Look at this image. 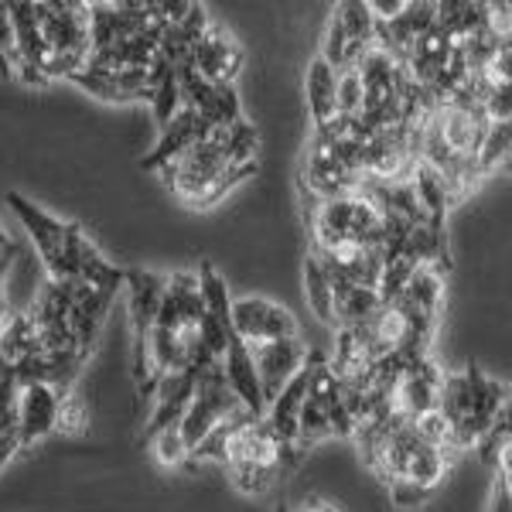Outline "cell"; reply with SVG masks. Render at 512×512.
Listing matches in <instances>:
<instances>
[{
  "instance_id": "74e56055",
  "label": "cell",
  "mask_w": 512,
  "mask_h": 512,
  "mask_svg": "<svg viewBox=\"0 0 512 512\" xmlns=\"http://www.w3.org/2000/svg\"><path fill=\"white\" fill-rule=\"evenodd\" d=\"M7 243H14V239H7V233L0 229V246H7Z\"/></svg>"
},
{
  "instance_id": "d6986e66",
  "label": "cell",
  "mask_w": 512,
  "mask_h": 512,
  "mask_svg": "<svg viewBox=\"0 0 512 512\" xmlns=\"http://www.w3.org/2000/svg\"><path fill=\"white\" fill-rule=\"evenodd\" d=\"M222 366V376H226L229 390L239 403H243L246 414H253L256 420H263L267 414V403H263V393H260V379H256V369H253V359H250V349H246L239 338L226 345V355L219 359Z\"/></svg>"
},
{
  "instance_id": "e575fe53",
  "label": "cell",
  "mask_w": 512,
  "mask_h": 512,
  "mask_svg": "<svg viewBox=\"0 0 512 512\" xmlns=\"http://www.w3.org/2000/svg\"><path fill=\"white\" fill-rule=\"evenodd\" d=\"M485 512H512V489H509V478L495 472V485L489 495V509Z\"/></svg>"
},
{
  "instance_id": "e0dca14e",
  "label": "cell",
  "mask_w": 512,
  "mask_h": 512,
  "mask_svg": "<svg viewBox=\"0 0 512 512\" xmlns=\"http://www.w3.org/2000/svg\"><path fill=\"white\" fill-rule=\"evenodd\" d=\"M209 127H212V123H205L195 110L181 106L175 117H171L168 127H161L158 144H154V151L147 154L144 161H140V168H144V171H161V168H168L171 161H178L181 154L188 151V147H195L198 140L209 134Z\"/></svg>"
},
{
  "instance_id": "d590c367",
  "label": "cell",
  "mask_w": 512,
  "mask_h": 512,
  "mask_svg": "<svg viewBox=\"0 0 512 512\" xmlns=\"http://www.w3.org/2000/svg\"><path fill=\"white\" fill-rule=\"evenodd\" d=\"M14 451H21L18 434H0V468H4L7 461L14 458Z\"/></svg>"
},
{
  "instance_id": "52a82bcc",
  "label": "cell",
  "mask_w": 512,
  "mask_h": 512,
  "mask_svg": "<svg viewBox=\"0 0 512 512\" xmlns=\"http://www.w3.org/2000/svg\"><path fill=\"white\" fill-rule=\"evenodd\" d=\"M243 410V403L236 400L233 390H229L226 376H222V366L219 362H209V366L198 369V379H195V393L188 400V410L181 417L178 431L185 437L188 448H198V444L209 437V431H216L222 420L236 417Z\"/></svg>"
},
{
  "instance_id": "277c9868",
  "label": "cell",
  "mask_w": 512,
  "mask_h": 512,
  "mask_svg": "<svg viewBox=\"0 0 512 512\" xmlns=\"http://www.w3.org/2000/svg\"><path fill=\"white\" fill-rule=\"evenodd\" d=\"M311 239H315V250L332 243H369L383 250V216L369 195L352 192L338 198H315V209H311Z\"/></svg>"
},
{
  "instance_id": "d6a6232c",
  "label": "cell",
  "mask_w": 512,
  "mask_h": 512,
  "mask_svg": "<svg viewBox=\"0 0 512 512\" xmlns=\"http://www.w3.org/2000/svg\"><path fill=\"white\" fill-rule=\"evenodd\" d=\"M335 113L338 117H359L362 113V82L352 65L335 76Z\"/></svg>"
},
{
  "instance_id": "5b68a950",
  "label": "cell",
  "mask_w": 512,
  "mask_h": 512,
  "mask_svg": "<svg viewBox=\"0 0 512 512\" xmlns=\"http://www.w3.org/2000/svg\"><path fill=\"white\" fill-rule=\"evenodd\" d=\"M7 205L21 219V226L28 229V236L35 239V250L48 270V280L55 284H76V270H72V253H76V239L82 229L76 222H62L52 212L31 205L28 198L18 192H7Z\"/></svg>"
},
{
  "instance_id": "f35d334b",
  "label": "cell",
  "mask_w": 512,
  "mask_h": 512,
  "mask_svg": "<svg viewBox=\"0 0 512 512\" xmlns=\"http://www.w3.org/2000/svg\"><path fill=\"white\" fill-rule=\"evenodd\" d=\"M277 512H287V509H277Z\"/></svg>"
},
{
  "instance_id": "d4e9b609",
  "label": "cell",
  "mask_w": 512,
  "mask_h": 512,
  "mask_svg": "<svg viewBox=\"0 0 512 512\" xmlns=\"http://www.w3.org/2000/svg\"><path fill=\"white\" fill-rule=\"evenodd\" d=\"M379 294L373 287H345L332 284V311H335V328H359L362 321L373 318L379 308Z\"/></svg>"
},
{
  "instance_id": "f546056e",
  "label": "cell",
  "mask_w": 512,
  "mask_h": 512,
  "mask_svg": "<svg viewBox=\"0 0 512 512\" xmlns=\"http://www.w3.org/2000/svg\"><path fill=\"white\" fill-rule=\"evenodd\" d=\"M55 431L79 437L89 431V400L79 390H65L59 396V414H55Z\"/></svg>"
},
{
  "instance_id": "8d00e7d4",
  "label": "cell",
  "mask_w": 512,
  "mask_h": 512,
  "mask_svg": "<svg viewBox=\"0 0 512 512\" xmlns=\"http://www.w3.org/2000/svg\"><path fill=\"white\" fill-rule=\"evenodd\" d=\"M297 512H338L335 506H328V502H318V499H311V502H304Z\"/></svg>"
},
{
  "instance_id": "cb8c5ba5",
  "label": "cell",
  "mask_w": 512,
  "mask_h": 512,
  "mask_svg": "<svg viewBox=\"0 0 512 512\" xmlns=\"http://www.w3.org/2000/svg\"><path fill=\"white\" fill-rule=\"evenodd\" d=\"M72 270H76V284L82 287H93V291H103V294H113L123 287V270L113 267L103 253L89 243V236L82 233L76 239V253H72Z\"/></svg>"
},
{
  "instance_id": "ac0fdd59",
  "label": "cell",
  "mask_w": 512,
  "mask_h": 512,
  "mask_svg": "<svg viewBox=\"0 0 512 512\" xmlns=\"http://www.w3.org/2000/svg\"><path fill=\"white\" fill-rule=\"evenodd\" d=\"M158 21L151 28L137 31V35L113 41L106 48H96L89 52V69H110V72H127V69H151V62L158 59Z\"/></svg>"
},
{
  "instance_id": "5bb4252c",
  "label": "cell",
  "mask_w": 512,
  "mask_h": 512,
  "mask_svg": "<svg viewBox=\"0 0 512 512\" xmlns=\"http://www.w3.org/2000/svg\"><path fill=\"white\" fill-rule=\"evenodd\" d=\"M151 0H120V4H89V52L123 41L151 28Z\"/></svg>"
},
{
  "instance_id": "9c48e42d",
  "label": "cell",
  "mask_w": 512,
  "mask_h": 512,
  "mask_svg": "<svg viewBox=\"0 0 512 512\" xmlns=\"http://www.w3.org/2000/svg\"><path fill=\"white\" fill-rule=\"evenodd\" d=\"M69 308H72V284H55V280H48L35 301H31V308L24 311V318L35 328L41 352H48V355L79 352L76 335H72V325H69ZM82 359H86V355H82Z\"/></svg>"
},
{
  "instance_id": "1f68e13d",
  "label": "cell",
  "mask_w": 512,
  "mask_h": 512,
  "mask_svg": "<svg viewBox=\"0 0 512 512\" xmlns=\"http://www.w3.org/2000/svg\"><path fill=\"white\" fill-rule=\"evenodd\" d=\"M147 99H151V110H154V120H158V127H168L171 117L181 110V89H178V76L175 69L168 72V76L158 79V86L147 93Z\"/></svg>"
},
{
  "instance_id": "30bf717a",
  "label": "cell",
  "mask_w": 512,
  "mask_h": 512,
  "mask_svg": "<svg viewBox=\"0 0 512 512\" xmlns=\"http://www.w3.org/2000/svg\"><path fill=\"white\" fill-rule=\"evenodd\" d=\"M168 277L151 270H123V287L130 294V325H134V376L137 386L147 379V338L158 321V308Z\"/></svg>"
},
{
  "instance_id": "2e32d148",
  "label": "cell",
  "mask_w": 512,
  "mask_h": 512,
  "mask_svg": "<svg viewBox=\"0 0 512 512\" xmlns=\"http://www.w3.org/2000/svg\"><path fill=\"white\" fill-rule=\"evenodd\" d=\"M59 396L62 390L45 383H28L18 390V444L31 448V444L45 441L55 434V414H59Z\"/></svg>"
},
{
  "instance_id": "6da1fadb",
  "label": "cell",
  "mask_w": 512,
  "mask_h": 512,
  "mask_svg": "<svg viewBox=\"0 0 512 512\" xmlns=\"http://www.w3.org/2000/svg\"><path fill=\"white\" fill-rule=\"evenodd\" d=\"M35 18L48 48L45 79H72L89 62V4L38 0Z\"/></svg>"
},
{
  "instance_id": "7402d4cb",
  "label": "cell",
  "mask_w": 512,
  "mask_h": 512,
  "mask_svg": "<svg viewBox=\"0 0 512 512\" xmlns=\"http://www.w3.org/2000/svg\"><path fill=\"white\" fill-rule=\"evenodd\" d=\"M113 304V294H103V291H93V287H82V284H72V308H69V325H72V335H76V349L89 359V349L96 342V332L103 325L106 311Z\"/></svg>"
},
{
  "instance_id": "ffe728a7",
  "label": "cell",
  "mask_w": 512,
  "mask_h": 512,
  "mask_svg": "<svg viewBox=\"0 0 512 512\" xmlns=\"http://www.w3.org/2000/svg\"><path fill=\"white\" fill-rule=\"evenodd\" d=\"M195 379H198V369H181V373H168L161 376L158 390H154V414L147 420V434H158L164 427H178L181 417L188 410V400L195 393Z\"/></svg>"
},
{
  "instance_id": "836d02e7",
  "label": "cell",
  "mask_w": 512,
  "mask_h": 512,
  "mask_svg": "<svg viewBox=\"0 0 512 512\" xmlns=\"http://www.w3.org/2000/svg\"><path fill=\"white\" fill-rule=\"evenodd\" d=\"M18 65L21 55H18V41H14L11 14H7V4H0V76H14Z\"/></svg>"
},
{
  "instance_id": "44dd1931",
  "label": "cell",
  "mask_w": 512,
  "mask_h": 512,
  "mask_svg": "<svg viewBox=\"0 0 512 512\" xmlns=\"http://www.w3.org/2000/svg\"><path fill=\"white\" fill-rule=\"evenodd\" d=\"M69 82H76L89 96L106 99V103H130V99L147 96V69L110 72V69H89L86 65Z\"/></svg>"
},
{
  "instance_id": "4fadbf2b",
  "label": "cell",
  "mask_w": 512,
  "mask_h": 512,
  "mask_svg": "<svg viewBox=\"0 0 512 512\" xmlns=\"http://www.w3.org/2000/svg\"><path fill=\"white\" fill-rule=\"evenodd\" d=\"M250 359H253L256 379H260L263 403H270L304 369V362H308V345L301 342V335L277 338V342L253 345Z\"/></svg>"
},
{
  "instance_id": "8992f818",
  "label": "cell",
  "mask_w": 512,
  "mask_h": 512,
  "mask_svg": "<svg viewBox=\"0 0 512 512\" xmlns=\"http://www.w3.org/2000/svg\"><path fill=\"white\" fill-rule=\"evenodd\" d=\"M229 168H233V158H229V151H226V127H209V134L198 140L195 147H188L178 161L161 168L158 175L164 178V185H171V192H175L181 202L192 205L195 198Z\"/></svg>"
},
{
  "instance_id": "4dcf8cb0",
  "label": "cell",
  "mask_w": 512,
  "mask_h": 512,
  "mask_svg": "<svg viewBox=\"0 0 512 512\" xmlns=\"http://www.w3.org/2000/svg\"><path fill=\"white\" fill-rule=\"evenodd\" d=\"M147 444H151L154 458H158V465H164V468H185L188 461H192V448L185 444V437H181L178 427H164V431L151 434Z\"/></svg>"
},
{
  "instance_id": "603a6c76",
  "label": "cell",
  "mask_w": 512,
  "mask_h": 512,
  "mask_svg": "<svg viewBox=\"0 0 512 512\" xmlns=\"http://www.w3.org/2000/svg\"><path fill=\"white\" fill-rule=\"evenodd\" d=\"M7 14H11L14 41H18V55H21L18 72L31 69V72H38V76H45L48 48H45V38H41L38 18H35V4H31V0H11ZM18 72H14V76H18Z\"/></svg>"
},
{
  "instance_id": "7c38bea8",
  "label": "cell",
  "mask_w": 512,
  "mask_h": 512,
  "mask_svg": "<svg viewBox=\"0 0 512 512\" xmlns=\"http://www.w3.org/2000/svg\"><path fill=\"white\" fill-rule=\"evenodd\" d=\"M185 65H192L198 76L212 82V86H233L246 65V52L226 28L209 24V31L192 45Z\"/></svg>"
},
{
  "instance_id": "9a60e30c",
  "label": "cell",
  "mask_w": 512,
  "mask_h": 512,
  "mask_svg": "<svg viewBox=\"0 0 512 512\" xmlns=\"http://www.w3.org/2000/svg\"><path fill=\"white\" fill-rule=\"evenodd\" d=\"M304 185H308V192L321 202V198L359 192L362 178L352 175V171L338 161L335 147L315 134V140H311V147H308V158H304Z\"/></svg>"
},
{
  "instance_id": "f1b7e54d",
  "label": "cell",
  "mask_w": 512,
  "mask_h": 512,
  "mask_svg": "<svg viewBox=\"0 0 512 512\" xmlns=\"http://www.w3.org/2000/svg\"><path fill=\"white\" fill-rule=\"evenodd\" d=\"M509 137H512L509 123H489V130H485L482 144H478V151H475V161H472L478 181L489 178L492 171L509 158Z\"/></svg>"
},
{
  "instance_id": "3957f363",
  "label": "cell",
  "mask_w": 512,
  "mask_h": 512,
  "mask_svg": "<svg viewBox=\"0 0 512 512\" xmlns=\"http://www.w3.org/2000/svg\"><path fill=\"white\" fill-rule=\"evenodd\" d=\"M222 465L243 495H263L277 482V472H284V448L267 420H250L229 437Z\"/></svg>"
},
{
  "instance_id": "7a4b0ae2",
  "label": "cell",
  "mask_w": 512,
  "mask_h": 512,
  "mask_svg": "<svg viewBox=\"0 0 512 512\" xmlns=\"http://www.w3.org/2000/svg\"><path fill=\"white\" fill-rule=\"evenodd\" d=\"M311 359V379L308 396L301 403V417H297V437L294 451L301 458L308 448H315L325 437H352L355 427L342 403V386H338L335 373L328 369V359L321 352H308Z\"/></svg>"
},
{
  "instance_id": "4316f807",
  "label": "cell",
  "mask_w": 512,
  "mask_h": 512,
  "mask_svg": "<svg viewBox=\"0 0 512 512\" xmlns=\"http://www.w3.org/2000/svg\"><path fill=\"white\" fill-rule=\"evenodd\" d=\"M335 18H338V24H342L345 41H349L352 62L359 59L366 48L376 45V21H373V14H369L366 0H345V4H338Z\"/></svg>"
},
{
  "instance_id": "484cf974",
  "label": "cell",
  "mask_w": 512,
  "mask_h": 512,
  "mask_svg": "<svg viewBox=\"0 0 512 512\" xmlns=\"http://www.w3.org/2000/svg\"><path fill=\"white\" fill-rule=\"evenodd\" d=\"M335 76L338 72L325 59H315L304 76V93H308V110L315 127H325L335 117Z\"/></svg>"
},
{
  "instance_id": "ba28073f",
  "label": "cell",
  "mask_w": 512,
  "mask_h": 512,
  "mask_svg": "<svg viewBox=\"0 0 512 512\" xmlns=\"http://www.w3.org/2000/svg\"><path fill=\"white\" fill-rule=\"evenodd\" d=\"M444 373L431 362V355L414 359L400 369L393 379L390 396H386V417L400 420V424H417L424 414L437 410V393H441Z\"/></svg>"
},
{
  "instance_id": "83f0119b",
  "label": "cell",
  "mask_w": 512,
  "mask_h": 512,
  "mask_svg": "<svg viewBox=\"0 0 512 512\" xmlns=\"http://www.w3.org/2000/svg\"><path fill=\"white\" fill-rule=\"evenodd\" d=\"M304 297H308V308L315 311L321 325L335 328V311H332V280L325 277L321 263L315 256L304 260Z\"/></svg>"
},
{
  "instance_id": "8fae6325",
  "label": "cell",
  "mask_w": 512,
  "mask_h": 512,
  "mask_svg": "<svg viewBox=\"0 0 512 512\" xmlns=\"http://www.w3.org/2000/svg\"><path fill=\"white\" fill-rule=\"evenodd\" d=\"M229 325H233V335L246 349L297 335V321L291 311L277 301H267V297H239V301H233Z\"/></svg>"
}]
</instances>
